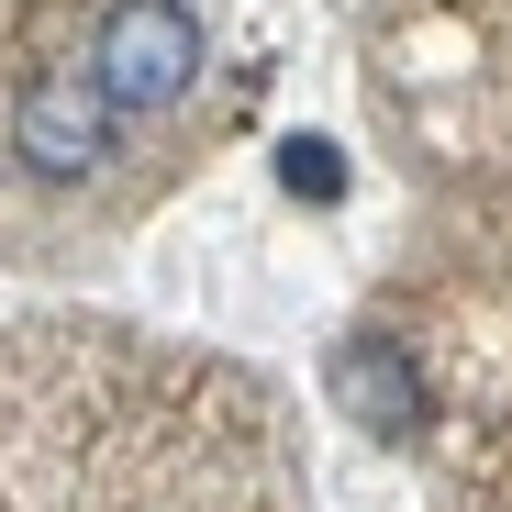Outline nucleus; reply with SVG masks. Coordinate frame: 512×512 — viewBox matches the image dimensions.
<instances>
[{
  "label": "nucleus",
  "mask_w": 512,
  "mask_h": 512,
  "mask_svg": "<svg viewBox=\"0 0 512 512\" xmlns=\"http://www.w3.org/2000/svg\"><path fill=\"white\" fill-rule=\"evenodd\" d=\"M90 78L123 101V112H156L201 78V23L179 0H112L101 34H90Z\"/></svg>",
  "instance_id": "1"
},
{
  "label": "nucleus",
  "mask_w": 512,
  "mask_h": 512,
  "mask_svg": "<svg viewBox=\"0 0 512 512\" xmlns=\"http://www.w3.org/2000/svg\"><path fill=\"white\" fill-rule=\"evenodd\" d=\"M112 90L101 78H34V90L12 101V156L45 167V179H78V167H101L112 156Z\"/></svg>",
  "instance_id": "2"
},
{
  "label": "nucleus",
  "mask_w": 512,
  "mask_h": 512,
  "mask_svg": "<svg viewBox=\"0 0 512 512\" xmlns=\"http://www.w3.org/2000/svg\"><path fill=\"white\" fill-rule=\"evenodd\" d=\"M334 401H346L357 423H368V435H412V368L390 357V346H346V357H334Z\"/></svg>",
  "instance_id": "3"
},
{
  "label": "nucleus",
  "mask_w": 512,
  "mask_h": 512,
  "mask_svg": "<svg viewBox=\"0 0 512 512\" xmlns=\"http://www.w3.org/2000/svg\"><path fill=\"white\" fill-rule=\"evenodd\" d=\"M279 167H290V190H301V201H334V190H346L334 145H279Z\"/></svg>",
  "instance_id": "4"
}]
</instances>
